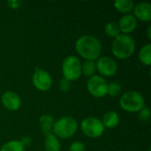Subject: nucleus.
<instances>
[{"label": "nucleus", "mask_w": 151, "mask_h": 151, "mask_svg": "<svg viewBox=\"0 0 151 151\" xmlns=\"http://www.w3.org/2000/svg\"><path fill=\"white\" fill-rule=\"evenodd\" d=\"M0 151H25V148L22 146L19 141L12 140L4 143L1 147Z\"/></svg>", "instance_id": "obj_20"}, {"label": "nucleus", "mask_w": 151, "mask_h": 151, "mask_svg": "<svg viewBox=\"0 0 151 151\" xmlns=\"http://www.w3.org/2000/svg\"><path fill=\"white\" fill-rule=\"evenodd\" d=\"M78 130V123L75 119L65 116L55 121L52 134L60 139H69L73 137Z\"/></svg>", "instance_id": "obj_4"}, {"label": "nucleus", "mask_w": 151, "mask_h": 151, "mask_svg": "<svg viewBox=\"0 0 151 151\" xmlns=\"http://www.w3.org/2000/svg\"><path fill=\"white\" fill-rule=\"evenodd\" d=\"M81 72L86 77H92L95 75L96 72V62L92 60H86L84 63L81 64Z\"/></svg>", "instance_id": "obj_18"}, {"label": "nucleus", "mask_w": 151, "mask_h": 151, "mask_svg": "<svg viewBox=\"0 0 151 151\" xmlns=\"http://www.w3.org/2000/svg\"><path fill=\"white\" fill-rule=\"evenodd\" d=\"M136 44L134 39L129 35L120 34L114 38L111 44V51L116 58L124 60L131 58L135 51Z\"/></svg>", "instance_id": "obj_2"}, {"label": "nucleus", "mask_w": 151, "mask_h": 151, "mask_svg": "<svg viewBox=\"0 0 151 151\" xmlns=\"http://www.w3.org/2000/svg\"><path fill=\"white\" fill-rule=\"evenodd\" d=\"M138 117H139V119H140L141 121L147 122L150 119V109L144 107L142 110H141L139 111Z\"/></svg>", "instance_id": "obj_23"}, {"label": "nucleus", "mask_w": 151, "mask_h": 151, "mask_svg": "<svg viewBox=\"0 0 151 151\" xmlns=\"http://www.w3.org/2000/svg\"><path fill=\"white\" fill-rule=\"evenodd\" d=\"M147 36H148V39H149V40H151V26H150V27H148Z\"/></svg>", "instance_id": "obj_27"}, {"label": "nucleus", "mask_w": 151, "mask_h": 151, "mask_svg": "<svg viewBox=\"0 0 151 151\" xmlns=\"http://www.w3.org/2000/svg\"><path fill=\"white\" fill-rule=\"evenodd\" d=\"M58 88H59V90L63 93H67L70 88H71V84H70V81H67L66 79L65 78H62L61 81H59V84H58Z\"/></svg>", "instance_id": "obj_22"}, {"label": "nucleus", "mask_w": 151, "mask_h": 151, "mask_svg": "<svg viewBox=\"0 0 151 151\" xmlns=\"http://www.w3.org/2000/svg\"><path fill=\"white\" fill-rule=\"evenodd\" d=\"M19 142L22 144V146L24 148L29 147L32 144V139L30 137H28V136H24V137L21 138V140L19 141Z\"/></svg>", "instance_id": "obj_25"}, {"label": "nucleus", "mask_w": 151, "mask_h": 151, "mask_svg": "<svg viewBox=\"0 0 151 151\" xmlns=\"http://www.w3.org/2000/svg\"><path fill=\"white\" fill-rule=\"evenodd\" d=\"M96 71L102 75V77H111L115 75L118 71V65L116 61L106 56L100 57L96 62Z\"/></svg>", "instance_id": "obj_9"}, {"label": "nucleus", "mask_w": 151, "mask_h": 151, "mask_svg": "<svg viewBox=\"0 0 151 151\" xmlns=\"http://www.w3.org/2000/svg\"><path fill=\"white\" fill-rule=\"evenodd\" d=\"M54 123H55V119L50 114H42V116H40L38 119L40 129L44 134H48L52 132Z\"/></svg>", "instance_id": "obj_13"}, {"label": "nucleus", "mask_w": 151, "mask_h": 151, "mask_svg": "<svg viewBox=\"0 0 151 151\" xmlns=\"http://www.w3.org/2000/svg\"><path fill=\"white\" fill-rule=\"evenodd\" d=\"M44 149L45 151H60L61 143L59 142V139L52 133L45 134Z\"/></svg>", "instance_id": "obj_15"}, {"label": "nucleus", "mask_w": 151, "mask_h": 151, "mask_svg": "<svg viewBox=\"0 0 151 151\" xmlns=\"http://www.w3.org/2000/svg\"><path fill=\"white\" fill-rule=\"evenodd\" d=\"M137 20L150 22L151 19V4L148 2H142L134 5V14Z\"/></svg>", "instance_id": "obj_12"}, {"label": "nucleus", "mask_w": 151, "mask_h": 151, "mask_svg": "<svg viewBox=\"0 0 151 151\" xmlns=\"http://www.w3.org/2000/svg\"><path fill=\"white\" fill-rule=\"evenodd\" d=\"M81 62L75 56L66 57L62 63V73L65 79L69 81H77L82 75Z\"/></svg>", "instance_id": "obj_5"}, {"label": "nucleus", "mask_w": 151, "mask_h": 151, "mask_svg": "<svg viewBox=\"0 0 151 151\" xmlns=\"http://www.w3.org/2000/svg\"><path fill=\"white\" fill-rule=\"evenodd\" d=\"M75 50L78 54L86 60H97L102 52V44L94 35H83L75 42Z\"/></svg>", "instance_id": "obj_1"}, {"label": "nucleus", "mask_w": 151, "mask_h": 151, "mask_svg": "<svg viewBox=\"0 0 151 151\" xmlns=\"http://www.w3.org/2000/svg\"><path fill=\"white\" fill-rule=\"evenodd\" d=\"M102 123L104 127V128L112 129L116 127L119 123V115L113 111H107L104 114L102 119Z\"/></svg>", "instance_id": "obj_14"}, {"label": "nucleus", "mask_w": 151, "mask_h": 151, "mask_svg": "<svg viewBox=\"0 0 151 151\" xmlns=\"http://www.w3.org/2000/svg\"><path fill=\"white\" fill-rule=\"evenodd\" d=\"M119 105L124 111L130 113H135L145 107V99L140 92L129 90L121 96Z\"/></svg>", "instance_id": "obj_3"}, {"label": "nucleus", "mask_w": 151, "mask_h": 151, "mask_svg": "<svg viewBox=\"0 0 151 151\" xmlns=\"http://www.w3.org/2000/svg\"><path fill=\"white\" fill-rule=\"evenodd\" d=\"M7 4H8L9 8H11V9H18V8H19L21 2L16 1V0H10L7 2Z\"/></svg>", "instance_id": "obj_26"}, {"label": "nucleus", "mask_w": 151, "mask_h": 151, "mask_svg": "<svg viewBox=\"0 0 151 151\" xmlns=\"http://www.w3.org/2000/svg\"><path fill=\"white\" fill-rule=\"evenodd\" d=\"M139 59L144 65H151V44L148 43L142 47L139 51Z\"/></svg>", "instance_id": "obj_17"}, {"label": "nucleus", "mask_w": 151, "mask_h": 151, "mask_svg": "<svg viewBox=\"0 0 151 151\" xmlns=\"http://www.w3.org/2000/svg\"><path fill=\"white\" fill-rule=\"evenodd\" d=\"M121 89H122L121 85L119 82H116V81L110 82L108 83V94L107 95L112 97L118 96L121 93Z\"/></svg>", "instance_id": "obj_21"}, {"label": "nucleus", "mask_w": 151, "mask_h": 151, "mask_svg": "<svg viewBox=\"0 0 151 151\" xmlns=\"http://www.w3.org/2000/svg\"><path fill=\"white\" fill-rule=\"evenodd\" d=\"M32 82L37 90L45 92L50 89L52 86V78L47 71L36 68L32 77Z\"/></svg>", "instance_id": "obj_8"}, {"label": "nucleus", "mask_w": 151, "mask_h": 151, "mask_svg": "<svg viewBox=\"0 0 151 151\" xmlns=\"http://www.w3.org/2000/svg\"><path fill=\"white\" fill-rule=\"evenodd\" d=\"M113 5L118 12L125 14H128L134 7V4L132 0H117L114 2Z\"/></svg>", "instance_id": "obj_16"}, {"label": "nucleus", "mask_w": 151, "mask_h": 151, "mask_svg": "<svg viewBox=\"0 0 151 151\" xmlns=\"http://www.w3.org/2000/svg\"><path fill=\"white\" fill-rule=\"evenodd\" d=\"M104 31L105 34L111 38H116L117 36H119L120 35V30L119 27L118 23L114 22V21H109L105 24L104 27Z\"/></svg>", "instance_id": "obj_19"}, {"label": "nucleus", "mask_w": 151, "mask_h": 151, "mask_svg": "<svg viewBox=\"0 0 151 151\" xmlns=\"http://www.w3.org/2000/svg\"><path fill=\"white\" fill-rule=\"evenodd\" d=\"M87 89L92 96L102 98L108 94V82L104 77L95 74L88 78L87 81Z\"/></svg>", "instance_id": "obj_7"}, {"label": "nucleus", "mask_w": 151, "mask_h": 151, "mask_svg": "<svg viewBox=\"0 0 151 151\" xmlns=\"http://www.w3.org/2000/svg\"><path fill=\"white\" fill-rule=\"evenodd\" d=\"M137 24H138V20L133 14L123 15L118 23L120 33L124 35H129L133 33L136 29Z\"/></svg>", "instance_id": "obj_11"}, {"label": "nucleus", "mask_w": 151, "mask_h": 151, "mask_svg": "<svg viewBox=\"0 0 151 151\" xmlns=\"http://www.w3.org/2000/svg\"><path fill=\"white\" fill-rule=\"evenodd\" d=\"M1 102L3 106L11 111L19 110L22 104L20 96L13 91H5L2 95Z\"/></svg>", "instance_id": "obj_10"}, {"label": "nucleus", "mask_w": 151, "mask_h": 151, "mask_svg": "<svg viewBox=\"0 0 151 151\" xmlns=\"http://www.w3.org/2000/svg\"><path fill=\"white\" fill-rule=\"evenodd\" d=\"M69 151H85V145L80 141L73 142L69 147Z\"/></svg>", "instance_id": "obj_24"}, {"label": "nucleus", "mask_w": 151, "mask_h": 151, "mask_svg": "<svg viewBox=\"0 0 151 151\" xmlns=\"http://www.w3.org/2000/svg\"><path fill=\"white\" fill-rule=\"evenodd\" d=\"M81 128L83 134L92 139L99 138L104 133V127L101 119L95 117L85 118L81 124Z\"/></svg>", "instance_id": "obj_6"}]
</instances>
